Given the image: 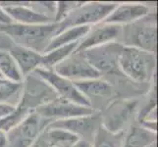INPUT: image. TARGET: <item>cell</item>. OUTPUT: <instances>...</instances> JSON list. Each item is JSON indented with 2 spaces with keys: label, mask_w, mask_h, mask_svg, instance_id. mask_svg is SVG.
Masks as SVG:
<instances>
[{
  "label": "cell",
  "mask_w": 158,
  "mask_h": 147,
  "mask_svg": "<svg viewBox=\"0 0 158 147\" xmlns=\"http://www.w3.org/2000/svg\"><path fill=\"white\" fill-rule=\"evenodd\" d=\"M78 89L90 103L92 98L99 99V98L109 97L112 94V86L107 80L101 78L86 80L79 83H75ZM92 105V104H91Z\"/></svg>",
  "instance_id": "17"
},
{
  "label": "cell",
  "mask_w": 158,
  "mask_h": 147,
  "mask_svg": "<svg viewBox=\"0 0 158 147\" xmlns=\"http://www.w3.org/2000/svg\"><path fill=\"white\" fill-rule=\"evenodd\" d=\"M36 146L37 147H53V146H50V145H48V144H46L45 142H43V141H41L40 139H37V141H36Z\"/></svg>",
  "instance_id": "31"
},
{
  "label": "cell",
  "mask_w": 158,
  "mask_h": 147,
  "mask_svg": "<svg viewBox=\"0 0 158 147\" xmlns=\"http://www.w3.org/2000/svg\"><path fill=\"white\" fill-rule=\"evenodd\" d=\"M118 69L135 83H151L156 75V54L123 45L118 57Z\"/></svg>",
  "instance_id": "2"
},
{
  "label": "cell",
  "mask_w": 158,
  "mask_h": 147,
  "mask_svg": "<svg viewBox=\"0 0 158 147\" xmlns=\"http://www.w3.org/2000/svg\"><path fill=\"white\" fill-rule=\"evenodd\" d=\"M51 123L35 111L31 112L7 133V147H32Z\"/></svg>",
  "instance_id": "4"
},
{
  "label": "cell",
  "mask_w": 158,
  "mask_h": 147,
  "mask_svg": "<svg viewBox=\"0 0 158 147\" xmlns=\"http://www.w3.org/2000/svg\"><path fill=\"white\" fill-rule=\"evenodd\" d=\"M39 139L53 147H72L78 140H80L79 137L66 129L49 126L41 133Z\"/></svg>",
  "instance_id": "20"
},
{
  "label": "cell",
  "mask_w": 158,
  "mask_h": 147,
  "mask_svg": "<svg viewBox=\"0 0 158 147\" xmlns=\"http://www.w3.org/2000/svg\"><path fill=\"white\" fill-rule=\"evenodd\" d=\"M77 47H78V43H74V44L61 46L43 53L40 68L46 70H53L57 65L63 62L73 52L77 50Z\"/></svg>",
  "instance_id": "21"
},
{
  "label": "cell",
  "mask_w": 158,
  "mask_h": 147,
  "mask_svg": "<svg viewBox=\"0 0 158 147\" xmlns=\"http://www.w3.org/2000/svg\"><path fill=\"white\" fill-rule=\"evenodd\" d=\"M116 3L112 2H83L78 8L72 11L65 20L58 23L61 31L65 29L77 26H94L102 23L113 9Z\"/></svg>",
  "instance_id": "5"
},
{
  "label": "cell",
  "mask_w": 158,
  "mask_h": 147,
  "mask_svg": "<svg viewBox=\"0 0 158 147\" xmlns=\"http://www.w3.org/2000/svg\"><path fill=\"white\" fill-rule=\"evenodd\" d=\"M0 78H2V77H1V76H0Z\"/></svg>",
  "instance_id": "34"
},
{
  "label": "cell",
  "mask_w": 158,
  "mask_h": 147,
  "mask_svg": "<svg viewBox=\"0 0 158 147\" xmlns=\"http://www.w3.org/2000/svg\"><path fill=\"white\" fill-rule=\"evenodd\" d=\"M100 125V114L95 112L88 116H80L67 120L54 121L49 125V127L66 129L80 139L91 142L96 129L99 128Z\"/></svg>",
  "instance_id": "11"
},
{
  "label": "cell",
  "mask_w": 158,
  "mask_h": 147,
  "mask_svg": "<svg viewBox=\"0 0 158 147\" xmlns=\"http://www.w3.org/2000/svg\"><path fill=\"white\" fill-rule=\"evenodd\" d=\"M72 147H92V146H91V142H89V141L80 139Z\"/></svg>",
  "instance_id": "30"
},
{
  "label": "cell",
  "mask_w": 158,
  "mask_h": 147,
  "mask_svg": "<svg viewBox=\"0 0 158 147\" xmlns=\"http://www.w3.org/2000/svg\"><path fill=\"white\" fill-rule=\"evenodd\" d=\"M122 46L119 42H113L104 46L90 49L84 53L89 63L101 75L104 72L108 73L119 70L118 57Z\"/></svg>",
  "instance_id": "14"
},
{
  "label": "cell",
  "mask_w": 158,
  "mask_h": 147,
  "mask_svg": "<svg viewBox=\"0 0 158 147\" xmlns=\"http://www.w3.org/2000/svg\"><path fill=\"white\" fill-rule=\"evenodd\" d=\"M139 101L135 99H117L107 106L100 114L101 125L113 133L125 132V127L138 108Z\"/></svg>",
  "instance_id": "9"
},
{
  "label": "cell",
  "mask_w": 158,
  "mask_h": 147,
  "mask_svg": "<svg viewBox=\"0 0 158 147\" xmlns=\"http://www.w3.org/2000/svg\"><path fill=\"white\" fill-rule=\"evenodd\" d=\"M125 132L113 133L100 125L91 140L92 147H122Z\"/></svg>",
  "instance_id": "22"
},
{
  "label": "cell",
  "mask_w": 158,
  "mask_h": 147,
  "mask_svg": "<svg viewBox=\"0 0 158 147\" xmlns=\"http://www.w3.org/2000/svg\"><path fill=\"white\" fill-rule=\"evenodd\" d=\"M89 29L90 27L89 26H77V27H71V28L59 31L51 39V41L49 42V44H48V46L46 47L43 53L61 46L79 43L89 32Z\"/></svg>",
  "instance_id": "18"
},
{
  "label": "cell",
  "mask_w": 158,
  "mask_h": 147,
  "mask_svg": "<svg viewBox=\"0 0 158 147\" xmlns=\"http://www.w3.org/2000/svg\"><path fill=\"white\" fill-rule=\"evenodd\" d=\"M0 147H7V133L0 129Z\"/></svg>",
  "instance_id": "29"
},
{
  "label": "cell",
  "mask_w": 158,
  "mask_h": 147,
  "mask_svg": "<svg viewBox=\"0 0 158 147\" xmlns=\"http://www.w3.org/2000/svg\"><path fill=\"white\" fill-rule=\"evenodd\" d=\"M9 52L13 56L24 79L41 67L42 53L40 52L16 44L9 49Z\"/></svg>",
  "instance_id": "16"
},
{
  "label": "cell",
  "mask_w": 158,
  "mask_h": 147,
  "mask_svg": "<svg viewBox=\"0 0 158 147\" xmlns=\"http://www.w3.org/2000/svg\"><path fill=\"white\" fill-rule=\"evenodd\" d=\"M125 46H132L156 54L157 25L155 13H149L141 20L122 27Z\"/></svg>",
  "instance_id": "3"
},
{
  "label": "cell",
  "mask_w": 158,
  "mask_h": 147,
  "mask_svg": "<svg viewBox=\"0 0 158 147\" xmlns=\"http://www.w3.org/2000/svg\"><path fill=\"white\" fill-rule=\"evenodd\" d=\"M150 13L149 7L143 3H122L116 4L115 8L102 23L128 26L135 23Z\"/></svg>",
  "instance_id": "15"
},
{
  "label": "cell",
  "mask_w": 158,
  "mask_h": 147,
  "mask_svg": "<svg viewBox=\"0 0 158 147\" xmlns=\"http://www.w3.org/2000/svg\"><path fill=\"white\" fill-rule=\"evenodd\" d=\"M15 105L9 104V103H0V120L9 116L16 110Z\"/></svg>",
  "instance_id": "27"
},
{
  "label": "cell",
  "mask_w": 158,
  "mask_h": 147,
  "mask_svg": "<svg viewBox=\"0 0 158 147\" xmlns=\"http://www.w3.org/2000/svg\"><path fill=\"white\" fill-rule=\"evenodd\" d=\"M12 23V20L9 18L5 10L0 6V25H8Z\"/></svg>",
  "instance_id": "28"
},
{
  "label": "cell",
  "mask_w": 158,
  "mask_h": 147,
  "mask_svg": "<svg viewBox=\"0 0 158 147\" xmlns=\"http://www.w3.org/2000/svg\"><path fill=\"white\" fill-rule=\"evenodd\" d=\"M30 113H31L30 111L17 105L16 110L12 114H10L9 116L0 120V129L3 130L4 133H8L10 130H12L16 126H18Z\"/></svg>",
  "instance_id": "25"
},
{
  "label": "cell",
  "mask_w": 158,
  "mask_h": 147,
  "mask_svg": "<svg viewBox=\"0 0 158 147\" xmlns=\"http://www.w3.org/2000/svg\"><path fill=\"white\" fill-rule=\"evenodd\" d=\"M83 3L81 1H59L55 4V11H54L53 21L54 23H61L67 16L78 8Z\"/></svg>",
  "instance_id": "26"
},
{
  "label": "cell",
  "mask_w": 158,
  "mask_h": 147,
  "mask_svg": "<svg viewBox=\"0 0 158 147\" xmlns=\"http://www.w3.org/2000/svg\"><path fill=\"white\" fill-rule=\"evenodd\" d=\"M148 147H157V143H153V144H151V145L148 146Z\"/></svg>",
  "instance_id": "32"
},
{
  "label": "cell",
  "mask_w": 158,
  "mask_h": 147,
  "mask_svg": "<svg viewBox=\"0 0 158 147\" xmlns=\"http://www.w3.org/2000/svg\"><path fill=\"white\" fill-rule=\"evenodd\" d=\"M60 31L58 23L45 25H0V34L12 39L16 45L43 53L51 39Z\"/></svg>",
  "instance_id": "1"
},
{
  "label": "cell",
  "mask_w": 158,
  "mask_h": 147,
  "mask_svg": "<svg viewBox=\"0 0 158 147\" xmlns=\"http://www.w3.org/2000/svg\"><path fill=\"white\" fill-rule=\"evenodd\" d=\"M156 141L157 133L141 126H134L125 133L122 147H148Z\"/></svg>",
  "instance_id": "19"
},
{
  "label": "cell",
  "mask_w": 158,
  "mask_h": 147,
  "mask_svg": "<svg viewBox=\"0 0 158 147\" xmlns=\"http://www.w3.org/2000/svg\"><path fill=\"white\" fill-rule=\"evenodd\" d=\"M35 112L40 114L41 117L54 122L80 116L91 115L96 111L92 108L78 105L57 96L55 99L48 102L47 104L37 108Z\"/></svg>",
  "instance_id": "10"
},
{
  "label": "cell",
  "mask_w": 158,
  "mask_h": 147,
  "mask_svg": "<svg viewBox=\"0 0 158 147\" xmlns=\"http://www.w3.org/2000/svg\"><path fill=\"white\" fill-rule=\"evenodd\" d=\"M23 83L0 78V103H9L17 106L21 99Z\"/></svg>",
  "instance_id": "24"
},
{
  "label": "cell",
  "mask_w": 158,
  "mask_h": 147,
  "mask_svg": "<svg viewBox=\"0 0 158 147\" xmlns=\"http://www.w3.org/2000/svg\"><path fill=\"white\" fill-rule=\"evenodd\" d=\"M34 73L36 76H39L41 80H44L58 97L76 103L78 105L94 109L92 107L91 103L80 92L76 84L71 81L70 80L58 75L53 70L39 68Z\"/></svg>",
  "instance_id": "8"
},
{
  "label": "cell",
  "mask_w": 158,
  "mask_h": 147,
  "mask_svg": "<svg viewBox=\"0 0 158 147\" xmlns=\"http://www.w3.org/2000/svg\"><path fill=\"white\" fill-rule=\"evenodd\" d=\"M53 71L73 83L101 78L100 73L89 63L84 52L75 51Z\"/></svg>",
  "instance_id": "7"
},
{
  "label": "cell",
  "mask_w": 158,
  "mask_h": 147,
  "mask_svg": "<svg viewBox=\"0 0 158 147\" xmlns=\"http://www.w3.org/2000/svg\"><path fill=\"white\" fill-rule=\"evenodd\" d=\"M56 97V93L50 86L39 76L32 73L23 80V90L18 106L30 112H34Z\"/></svg>",
  "instance_id": "6"
},
{
  "label": "cell",
  "mask_w": 158,
  "mask_h": 147,
  "mask_svg": "<svg viewBox=\"0 0 158 147\" xmlns=\"http://www.w3.org/2000/svg\"><path fill=\"white\" fill-rule=\"evenodd\" d=\"M32 147H37V146H36V144H35V145H34V146H32Z\"/></svg>",
  "instance_id": "33"
},
{
  "label": "cell",
  "mask_w": 158,
  "mask_h": 147,
  "mask_svg": "<svg viewBox=\"0 0 158 147\" xmlns=\"http://www.w3.org/2000/svg\"><path fill=\"white\" fill-rule=\"evenodd\" d=\"M121 31L122 27L116 25L99 23L91 26L88 34L78 43L76 51L85 52L116 42L117 39L121 35Z\"/></svg>",
  "instance_id": "12"
},
{
  "label": "cell",
  "mask_w": 158,
  "mask_h": 147,
  "mask_svg": "<svg viewBox=\"0 0 158 147\" xmlns=\"http://www.w3.org/2000/svg\"><path fill=\"white\" fill-rule=\"evenodd\" d=\"M12 23L20 25H45L54 23L49 15L32 9L28 2H0Z\"/></svg>",
  "instance_id": "13"
},
{
  "label": "cell",
  "mask_w": 158,
  "mask_h": 147,
  "mask_svg": "<svg viewBox=\"0 0 158 147\" xmlns=\"http://www.w3.org/2000/svg\"><path fill=\"white\" fill-rule=\"evenodd\" d=\"M0 76L15 83H23L24 80L13 56L5 49H0Z\"/></svg>",
  "instance_id": "23"
}]
</instances>
